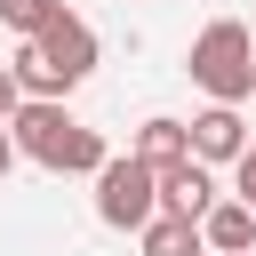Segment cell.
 I'll use <instances>...</instances> for the list:
<instances>
[{
	"label": "cell",
	"mask_w": 256,
	"mask_h": 256,
	"mask_svg": "<svg viewBox=\"0 0 256 256\" xmlns=\"http://www.w3.org/2000/svg\"><path fill=\"white\" fill-rule=\"evenodd\" d=\"M8 136H16L24 160H40V168H56V176H96V168L112 160L104 136H96L88 120L64 112V96H24L16 120H8Z\"/></svg>",
	"instance_id": "obj_1"
},
{
	"label": "cell",
	"mask_w": 256,
	"mask_h": 256,
	"mask_svg": "<svg viewBox=\"0 0 256 256\" xmlns=\"http://www.w3.org/2000/svg\"><path fill=\"white\" fill-rule=\"evenodd\" d=\"M8 72L24 80V96H72V88L96 72V32H88V24L64 8V16H56L40 40H24V48L8 56Z\"/></svg>",
	"instance_id": "obj_2"
},
{
	"label": "cell",
	"mask_w": 256,
	"mask_h": 256,
	"mask_svg": "<svg viewBox=\"0 0 256 256\" xmlns=\"http://www.w3.org/2000/svg\"><path fill=\"white\" fill-rule=\"evenodd\" d=\"M184 72H192V88H208V104H240V96H256V32H248L240 16H216V24L192 40Z\"/></svg>",
	"instance_id": "obj_3"
},
{
	"label": "cell",
	"mask_w": 256,
	"mask_h": 256,
	"mask_svg": "<svg viewBox=\"0 0 256 256\" xmlns=\"http://www.w3.org/2000/svg\"><path fill=\"white\" fill-rule=\"evenodd\" d=\"M96 216H104L112 232H144V224L160 216V176H152L136 152H128V160L112 152V160L96 168Z\"/></svg>",
	"instance_id": "obj_4"
},
{
	"label": "cell",
	"mask_w": 256,
	"mask_h": 256,
	"mask_svg": "<svg viewBox=\"0 0 256 256\" xmlns=\"http://www.w3.org/2000/svg\"><path fill=\"white\" fill-rule=\"evenodd\" d=\"M184 128H192V160H208V168H216V160H240V152H248L240 104H208V112H192Z\"/></svg>",
	"instance_id": "obj_5"
},
{
	"label": "cell",
	"mask_w": 256,
	"mask_h": 256,
	"mask_svg": "<svg viewBox=\"0 0 256 256\" xmlns=\"http://www.w3.org/2000/svg\"><path fill=\"white\" fill-rule=\"evenodd\" d=\"M160 208L200 224V216L216 208V176H208V160H176V168H160Z\"/></svg>",
	"instance_id": "obj_6"
},
{
	"label": "cell",
	"mask_w": 256,
	"mask_h": 256,
	"mask_svg": "<svg viewBox=\"0 0 256 256\" xmlns=\"http://www.w3.org/2000/svg\"><path fill=\"white\" fill-rule=\"evenodd\" d=\"M200 240H208V256H248L256 248V208L248 200H216L200 216Z\"/></svg>",
	"instance_id": "obj_7"
},
{
	"label": "cell",
	"mask_w": 256,
	"mask_h": 256,
	"mask_svg": "<svg viewBox=\"0 0 256 256\" xmlns=\"http://www.w3.org/2000/svg\"><path fill=\"white\" fill-rule=\"evenodd\" d=\"M128 152H136V160H144V168L160 176V168L192 160V128H184V120H168V112H152V120L136 128V144H128Z\"/></svg>",
	"instance_id": "obj_8"
},
{
	"label": "cell",
	"mask_w": 256,
	"mask_h": 256,
	"mask_svg": "<svg viewBox=\"0 0 256 256\" xmlns=\"http://www.w3.org/2000/svg\"><path fill=\"white\" fill-rule=\"evenodd\" d=\"M136 240H144V256H208L200 224H192V216H168V208H160V216H152Z\"/></svg>",
	"instance_id": "obj_9"
},
{
	"label": "cell",
	"mask_w": 256,
	"mask_h": 256,
	"mask_svg": "<svg viewBox=\"0 0 256 256\" xmlns=\"http://www.w3.org/2000/svg\"><path fill=\"white\" fill-rule=\"evenodd\" d=\"M56 16H64V0H0V24H8L16 40H40Z\"/></svg>",
	"instance_id": "obj_10"
},
{
	"label": "cell",
	"mask_w": 256,
	"mask_h": 256,
	"mask_svg": "<svg viewBox=\"0 0 256 256\" xmlns=\"http://www.w3.org/2000/svg\"><path fill=\"white\" fill-rule=\"evenodd\" d=\"M232 200H248V208H256V144L232 160Z\"/></svg>",
	"instance_id": "obj_11"
},
{
	"label": "cell",
	"mask_w": 256,
	"mask_h": 256,
	"mask_svg": "<svg viewBox=\"0 0 256 256\" xmlns=\"http://www.w3.org/2000/svg\"><path fill=\"white\" fill-rule=\"evenodd\" d=\"M16 104H24V80H16V72H8V64H0V128H8V120H16Z\"/></svg>",
	"instance_id": "obj_12"
},
{
	"label": "cell",
	"mask_w": 256,
	"mask_h": 256,
	"mask_svg": "<svg viewBox=\"0 0 256 256\" xmlns=\"http://www.w3.org/2000/svg\"><path fill=\"white\" fill-rule=\"evenodd\" d=\"M16 160H24V152H16V136H8V128H0V176H8V168H16Z\"/></svg>",
	"instance_id": "obj_13"
}]
</instances>
